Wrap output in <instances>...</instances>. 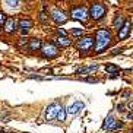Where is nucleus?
<instances>
[{
	"label": "nucleus",
	"instance_id": "obj_1",
	"mask_svg": "<svg viewBox=\"0 0 133 133\" xmlns=\"http://www.w3.org/2000/svg\"><path fill=\"white\" fill-rule=\"evenodd\" d=\"M111 32L108 29H98L95 34V53H102L111 44Z\"/></svg>",
	"mask_w": 133,
	"mask_h": 133
},
{
	"label": "nucleus",
	"instance_id": "obj_2",
	"mask_svg": "<svg viewBox=\"0 0 133 133\" xmlns=\"http://www.w3.org/2000/svg\"><path fill=\"white\" fill-rule=\"evenodd\" d=\"M70 16L72 19L75 21H81V22H86L88 16H91V15L88 13V9L85 6H75L72 12H70Z\"/></svg>",
	"mask_w": 133,
	"mask_h": 133
},
{
	"label": "nucleus",
	"instance_id": "obj_3",
	"mask_svg": "<svg viewBox=\"0 0 133 133\" xmlns=\"http://www.w3.org/2000/svg\"><path fill=\"white\" fill-rule=\"evenodd\" d=\"M41 53L47 59H53V57H57V54H59V47L53 42H47V44H42Z\"/></svg>",
	"mask_w": 133,
	"mask_h": 133
},
{
	"label": "nucleus",
	"instance_id": "obj_4",
	"mask_svg": "<svg viewBox=\"0 0 133 133\" xmlns=\"http://www.w3.org/2000/svg\"><path fill=\"white\" fill-rule=\"evenodd\" d=\"M60 108H61V105H60L59 101L51 102L50 105L47 107V110H46V120L47 121H53L54 119H57V114H59Z\"/></svg>",
	"mask_w": 133,
	"mask_h": 133
},
{
	"label": "nucleus",
	"instance_id": "obj_5",
	"mask_svg": "<svg viewBox=\"0 0 133 133\" xmlns=\"http://www.w3.org/2000/svg\"><path fill=\"white\" fill-rule=\"evenodd\" d=\"M105 6L101 5V3H94V5L91 6V10H89V15H91V18L94 19V21H100V19H102V16L105 15Z\"/></svg>",
	"mask_w": 133,
	"mask_h": 133
},
{
	"label": "nucleus",
	"instance_id": "obj_6",
	"mask_svg": "<svg viewBox=\"0 0 133 133\" xmlns=\"http://www.w3.org/2000/svg\"><path fill=\"white\" fill-rule=\"evenodd\" d=\"M94 44H95V40H94V37H83V38H81L78 41V48L82 53H88V51L91 50L92 47H94Z\"/></svg>",
	"mask_w": 133,
	"mask_h": 133
},
{
	"label": "nucleus",
	"instance_id": "obj_7",
	"mask_svg": "<svg viewBox=\"0 0 133 133\" xmlns=\"http://www.w3.org/2000/svg\"><path fill=\"white\" fill-rule=\"evenodd\" d=\"M51 19H53L56 23H64L67 21V16H66V13H64L63 10H60L59 7L54 6V7L51 9Z\"/></svg>",
	"mask_w": 133,
	"mask_h": 133
},
{
	"label": "nucleus",
	"instance_id": "obj_8",
	"mask_svg": "<svg viewBox=\"0 0 133 133\" xmlns=\"http://www.w3.org/2000/svg\"><path fill=\"white\" fill-rule=\"evenodd\" d=\"M85 108V104H83L82 101H76V102H73L72 105H69L66 110H67V114H70V116H76L79 113L81 110H83Z\"/></svg>",
	"mask_w": 133,
	"mask_h": 133
},
{
	"label": "nucleus",
	"instance_id": "obj_9",
	"mask_svg": "<svg viewBox=\"0 0 133 133\" xmlns=\"http://www.w3.org/2000/svg\"><path fill=\"white\" fill-rule=\"evenodd\" d=\"M116 124H117V120L113 117V114H110L104 120V123H102V129H107V130H110V132H114L116 130Z\"/></svg>",
	"mask_w": 133,
	"mask_h": 133
},
{
	"label": "nucleus",
	"instance_id": "obj_10",
	"mask_svg": "<svg viewBox=\"0 0 133 133\" xmlns=\"http://www.w3.org/2000/svg\"><path fill=\"white\" fill-rule=\"evenodd\" d=\"M130 28H132V22H130V21H126L124 25L119 29V38L120 40H124V38L130 34Z\"/></svg>",
	"mask_w": 133,
	"mask_h": 133
},
{
	"label": "nucleus",
	"instance_id": "obj_11",
	"mask_svg": "<svg viewBox=\"0 0 133 133\" xmlns=\"http://www.w3.org/2000/svg\"><path fill=\"white\" fill-rule=\"evenodd\" d=\"M3 28H5V32L13 34V32L16 31V21H15L13 18H7V21H6V23L3 25Z\"/></svg>",
	"mask_w": 133,
	"mask_h": 133
},
{
	"label": "nucleus",
	"instance_id": "obj_12",
	"mask_svg": "<svg viewBox=\"0 0 133 133\" xmlns=\"http://www.w3.org/2000/svg\"><path fill=\"white\" fill-rule=\"evenodd\" d=\"M126 21H127V19H124L123 15H116L114 21H113V26H114L116 29H120V28L124 25V22H126Z\"/></svg>",
	"mask_w": 133,
	"mask_h": 133
},
{
	"label": "nucleus",
	"instance_id": "obj_13",
	"mask_svg": "<svg viewBox=\"0 0 133 133\" xmlns=\"http://www.w3.org/2000/svg\"><path fill=\"white\" fill-rule=\"evenodd\" d=\"M54 42L59 47H69L70 44H72V40H69L67 37H60V35H59V38H56Z\"/></svg>",
	"mask_w": 133,
	"mask_h": 133
},
{
	"label": "nucleus",
	"instance_id": "obj_14",
	"mask_svg": "<svg viewBox=\"0 0 133 133\" xmlns=\"http://www.w3.org/2000/svg\"><path fill=\"white\" fill-rule=\"evenodd\" d=\"M42 47V42H41V40H38V38H32L31 41H29V50L31 51H37V50H40Z\"/></svg>",
	"mask_w": 133,
	"mask_h": 133
},
{
	"label": "nucleus",
	"instance_id": "obj_15",
	"mask_svg": "<svg viewBox=\"0 0 133 133\" xmlns=\"http://www.w3.org/2000/svg\"><path fill=\"white\" fill-rule=\"evenodd\" d=\"M19 28H22V29H29L32 28V21L28 18H22L19 21Z\"/></svg>",
	"mask_w": 133,
	"mask_h": 133
},
{
	"label": "nucleus",
	"instance_id": "obj_16",
	"mask_svg": "<svg viewBox=\"0 0 133 133\" xmlns=\"http://www.w3.org/2000/svg\"><path fill=\"white\" fill-rule=\"evenodd\" d=\"M96 67H98V64L95 63V64H91L89 67H82V69H79L76 73H78V75H88V73H91L92 70H95Z\"/></svg>",
	"mask_w": 133,
	"mask_h": 133
},
{
	"label": "nucleus",
	"instance_id": "obj_17",
	"mask_svg": "<svg viewBox=\"0 0 133 133\" xmlns=\"http://www.w3.org/2000/svg\"><path fill=\"white\" fill-rule=\"evenodd\" d=\"M105 70L108 73H119L120 72L119 66H116V64H105Z\"/></svg>",
	"mask_w": 133,
	"mask_h": 133
},
{
	"label": "nucleus",
	"instance_id": "obj_18",
	"mask_svg": "<svg viewBox=\"0 0 133 133\" xmlns=\"http://www.w3.org/2000/svg\"><path fill=\"white\" fill-rule=\"evenodd\" d=\"M66 114H67V110H64L63 107H61L60 111H59V114H57V120H59V121H64V120H66Z\"/></svg>",
	"mask_w": 133,
	"mask_h": 133
},
{
	"label": "nucleus",
	"instance_id": "obj_19",
	"mask_svg": "<svg viewBox=\"0 0 133 133\" xmlns=\"http://www.w3.org/2000/svg\"><path fill=\"white\" fill-rule=\"evenodd\" d=\"M82 34H83L82 28H75V29H72V35H73V37H79V35H82Z\"/></svg>",
	"mask_w": 133,
	"mask_h": 133
},
{
	"label": "nucleus",
	"instance_id": "obj_20",
	"mask_svg": "<svg viewBox=\"0 0 133 133\" xmlns=\"http://www.w3.org/2000/svg\"><path fill=\"white\" fill-rule=\"evenodd\" d=\"M6 5L10 6V7H18L19 0H6Z\"/></svg>",
	"mask_w": 133,
	"mask_h": 133
},
{
	"label": "nucleus",
	"instance_id": "obj_21",
	"mask_svg": "<svg viewBox=\"0 0 133 133\" xmlns=\"http://www.w3.org/2000/svg\"><path fill=\"white\" fill-rule=\"evenodd\" d=\"M6 21H7V18H6V15L3 13V12H0V25H5Z\"/></svg>",
	"mask_w": 133,
	"mask_h": 133
},
{
	"label": "nucleus",
	"instance_id": "obj_22",
	"mask_svg": "<svg viewBox=\"0 0 133 133\" xmlns=\"http://www.w3.org/2000/svg\"><path fill=\"white\" fill-rule=\"evenodd\" d=\"M40 21H41V22H42V23H46V22H47V21H48V19H47V15H46V13H44V12H42V13H41V15H40Z\"/></svg>",
	"mask_w": 133,
	"mask_h": 133
},
{
	"label": "nucleus",
	"instance_id": "obj_23",
	"mask_svg": "<svg viewBox=\"0 0 133 133\" xmlns=\"http://www.w3.org/2000/svg\"><path fill=\"white\" fill-rule=\"evenodd\" d=\"M57 32H59L60 37H67V32L64 31V29H61V28H59V29H57Z\"/></svg>",
	"mask_w": 133,
	"mask_h": 133
},
{
	"label": "nucleus",
	"instance_id": "obj_24",
	"mask_svg": "<svg viewBox=\"0 0 133 133\" xmlns=\"http://www.w3.org/2000/svg\"><path fill=\"white\" fill-rule=\"evenodd\" d=\"M123 126H124V123L119 120V121H117V124H116V130H117V129H123Z\"/></svg>",
	"mask_w": 133,
	"mask_h": 133
},
{
	"label": "nucleus",
	"instance_id": "obj_25",
	"mask_svg": "<svg viewBox=\"0 0 133 133\" xmlns=\"http://www.w3.org/2000/svg\"><path fill=\"white\" fill-rule=\"evenodd\" d=\"M124 107H126L124 104H119V105H117V110H119L120 113H123V111H124Z\"/></svg>",
	"mask_w": 133,
	"mask_h": 133
},
{
	"label": "nucleus",
	"instance_id": "obj_26",
	"mask_svg": "<svg viewBox=\"0 0 133 133\" xmlns=\"http://www.w3.org/2000/svg\"><path fill=\"white\" fill-rule=\"evenodd\" d=\"M121 48H114V50H113V56H116V54H120V53H121Z\"/></svg>",
	"mask_w": 133,
	"mask_h": 133
},
{
	"label": "nucleus",
	"instance_id": "obj_27",
	"mask_svg": "<svg viewBox=\"0 0 133 133\" xmlns=\"http://www.w3.org/2000/svg\"><path fill=\"white\" fill-rule=\"evenodd\" d=\"M85 81H86V82H91V83H94V82H98V81H96L95 78H88V79H85Z\"/></svg>",
	"mask_w": 133,
	"mask_h": 133
},
{
	"label": "nucleus",
	"instance_id": "obj_28",
	"mask_svg": "<svg viewBox=\"0 0 133 133\" xmlns=\"http://www.w3.org/2000/svg\"><path fill=\"white\" fill-rule=\"evenodd\" d=\"M127 119L133 120V110H132V111H129V113H127Z\"/></svg>",
	"mask_w": 133,
	"mask_h": 133
},
{
	"label": "nucleus",
	"instance_id": "obj_29",
	"mask_svg": "<svg viewBox=\"0 0 133 133\" xmlns=\"http://www.w3.org/2000/svg\"><path fill=\"white\" fill-rule=\"evenodd\" d=\"M117 76H119V73H111V76H110V78H111V79H116Z\"/></svg>",
	"mask_w": 133,
	"mask_h": 133
},
{
	"label": "nucleus",
	"instance_id": "obj_30",
	"mask_svg": "<svg viewBox=\"0 0 133 133\" xmlns=\"http://www.w3.org/2000/svg\"><path fill=\"white\" fill-rule=\"evenodd\" d=\"M0 133H6V132L3 130V129H0Z\"/></svg>",
	"mask_w": 133,
	"mask_h": 133
},
{
	"label": "nucleus",
	"instance_id": "obj_31",
	"mask_svg": "<svg viewBox=\"0 0 133 133\" xmlns=\"http://www.w3.org/2000/svg\"><path fill=\"white\" fill-rule=\"evenodd\" d=\"M0 66H2V63H0Z\"/></svg>",
	"mask_w": 133,
	"mask_h": 133
}]
</instances>
